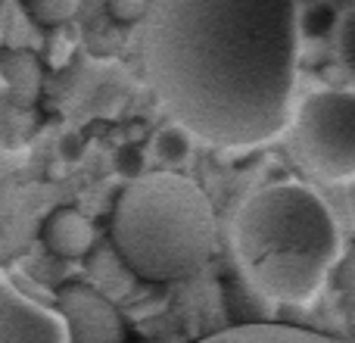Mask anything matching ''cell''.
Masks as SVG:
<instances>
[{
    "label": "cell",
    "mask_w": 355,
    "mask_h": 343,
    "mask_svg": "<svg viewBox=\"0 0 355 343\" xmlns=\"http://www.w3.org/2000/svg\"><path fill=\"white\" fill-rule=\"evenodd\" d=\"M144 72L190 141L250 150L284 135L296 91V3L156 0L144 12Z\"/></svg>",
    "instance_id": "obj_1"
},
{
    "label": "cell",
    "mask_w": 355,
    "mask_h": 343,
    "mask_svg": "<svg viewBox=\"0 0 355 343\" xmlns=\"http://www.w3.org/2000/svg\"><path fill=\"white\" fill-rule=\"evenodd\" d=\"M231 250L252 294L306 306L340 259V228L312 187L281 181L243 200L231 225Z\"/></svg>",
    "instance_id": "obj_2"
},
{
    "label": "cell",
    "mask_w": 355,
    "mask_h": 343,
    "mask_svg": "<svg viewBox=\"0 0 355 343\" xmlns=\"http://www.w3.org/2000/svg\"><path fill=\"white\" fill-rule=\"evenodd\" d=\"M218 237L202 187L172 169L144 172L122 187L112 209V240L144 281H181L209 262Z\"/></svg>",
    "instance_id": "obj_3"
},
{
    "label": "cell",
    "mask_w": 355,
    "mask_h": 343,
    "mask_svg": "<svg viewBox=\"0 0 355 343\" xmlns=\"http://www.w3.org/2000/svg\"><path fill=\"white\" fill-rule=\"evenodd\" d=\"M287 141L296 162L315 178L346 184L355 175V97L352 91H312L290 106Z\"/></svg>",
    "instance_id": "obj_4"
},
{
    "label": "cell",
    "mask_w": 355,
    "mask_h": 343,
    "mask_svg": "<svg viewBox=\"0 0 355 343\" xmlns=\"http://www.w3.org/2000/svg\"><path fill=\"white\" fill-rule=\"evenodd\" d=\"M56 315L66 328V343H128L119 309L85 284L56 290Z\"/></svg>",
    "instance_id": "obj_5"
},
{
    "label": "cell",
    "mask_w": 355,
    "mask_h": 343,
    "mask_svg": "<svg viewBox=\"0 0 355 343\" xmlns=\"http://www.w3.org/2000/svg\"><path fill=\"white\" fill-rule=\"evenodd\" d=\"M0 343H66V328L56 309L28 300L0 278Z\"/></svg>",
    "instance_id": "obj_6"
},
{
    "label": "cell",
    "mask_w": 355,
    "mask_h": 343,
    "mask_svg": "<svg viewBox=\"0 0 355 343\" xmlns=\"http://www.w3.org/2000/svg\"><path fill=\"white\" fill-rule=\"evenodd\" d=\"M41 237L47 244V250H53L62 259H81L94 246V225L87 215H81L78 209L62 206L44 219Z\"/></svg>",
    "instance_id": "obj_7"
},
{
    "label": "cell",
    "mask_w": 355,
    "mask_h": 343,
    "mask_svg": "<svg viewBox=\"0 0 355 343\" xmlns=\"http://www.w3.org/2000/svg\"><path fill=\"white\" fill-rule=\"evenodd\" d=\"M202 343H343L324 337L315 331H300V328H284V325H243L234 331L215 334V337Z\"/></svg>",
    "instance_id": "obj_8"
},
{
    "label": "cell",
    "mask_w": 355,
    "mask_h": 343,
    "mask_svg": "<svg viewBox=\"0 0 355 343\" xmlns=\"http://www.w3.org/2000/svg\"><path fill=\"white\" fill-rule=\"evenodd\" d=\"M337 10L331 3H306L296 6V31L300 37H324L334 35V25H337Z\"/></svg>",
    "instance_id": "obj_9"
},
{
    "label": "cell",
    "mask_w": 355,
    "mask_h": 343,
    "mask_svg": "<svg viewBox=\"0 0 355 343\" xmlns=\"http://www.w3.org/2000/svg\"><path fill=\"white\" fill-rule=\"evenodd\" d=\"M153 153H156V160L166 162V166H178V162H184L190 153V137L184 135L178 125H166V128H159L153 137Z\"/></svg>",
    "instance_id": "obj_10"
},
{
    "label": "cell",
    "mask_w": 355,
    "mask_h": 343,
    "mask_svg": "<svg viewBox=\"0 0 355 343\" xmlns=\"http://www.w3.org/2000/svg\"><path fill=\"white\" fill-rule=\"evenodd\" d=\"M75 10H78V3H72V0H35V3H25V12L44 25L66 22L69 16H75Z\"/></svg>",
    "instance_id": "obj_11"
},
{
    "label": "cell",
    "mask_w": 355,
    "mask_h": 343,
    "mask_svg": "<svg viewBox=\"0 0 355 343\" xmlns=\"http://www.w3.org/2000/svg\"><path fill=\"white\" fill-rule=\"evenodd\" d=\"M334 44L337 56L346 69H355V10H346L334 25Z\"/></svg>",
    "instance_id": "obj_12"
},
{
    "label": "cell",
    "mask_w": 355,
    "mask_h": 343,
    "mask_svg": "<svg viewBox=\"0 0 355 343\" xmlns=\"http://www.w3.org/2000/svg\"><path fill=\"white\" fill-rule=\"evenodd\" d=\"M116 169L122 172L125 178H137V175H144V153L137 147H122L116 153Z\"/></svg>",
    "instance_id": "obj_13"
},
{
    "label": "cell",
    "mask_w": 355,
    "mask_h": 343,
    "mask_svg": "<svg viewBox=\"0 0 355 343\" xmlns=\"http://www.w3.org/2000/svg\"><path fill=\"white\" fill-rule=\"evenodd\" d=\"M106 10H110L116 19H122V22H135V19H144L147 3H110Z\"/></svg>",
    "instance_id": "obj_14"
},
{
    "label": "cell",
    "mask_w": 355,
    "mask_h": 343,
    "mask_svg": "<svg viewBox=\"0 0 355 343\" xmlns=\"http://www.w3.org/2000/svg\"><path fill=\"white\" fill-rule=\"evenodd\" d=\"M3 12H6V6H3V3H0V19H3Z\"/></svg>",
    "instance_id": "obj_15"
}]
</instances>
